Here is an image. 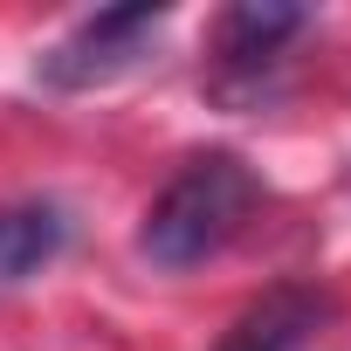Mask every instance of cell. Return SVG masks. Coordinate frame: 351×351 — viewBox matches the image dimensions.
Masks as SVG:
<instances>
[{
	"label": "cell",
	"instance_id": "obj_1",
	"mask_svg": "<svg viewBox=\"0 0 351 351\" xmlns=\"http://www.w3.org/2000/svg\"><path fill=\"white\" fill-rule=\"evenodd\" d=\"M269 207V186L262 172L241 158V152H193L172 180L158 186V200L145 207L138 221V255L165 276H186V269H207L221 262L248 228L255 214Z\"/></svg>",
	"mask_w": 351,
	"mask_h": 351
},
{
	"label": "cell",
	"instance_id": "obj_2",
	"mask_svg": "<svg viewBox=\"0 0 351 351\" xmlns=\"http://www.w3.org/2000/svg\"><path fill=\"white\" fill-rule=\"evenodd\" d=\"M317 28L303 8H276V0H241L214 21V62H207V97L228 110H255L276 97L289 49Z\"/></svg>",
	"mask_w": 351,
	"mask_h": 351
},
{
	"label": "cell",
	"instance_id": "obj_3",
	"mask_svg": "<svg viewBox=\"0 0 351 351\" xmlns=\"http://www.w3.org/2000/svg\"><path fill=\"white\" fill-rule=\"evenodd\" d=\"M165 21H172V14L152 8V0H138V8H97V14H83V21L35 62V83H42V90H62V97L104 90V83L131 76V69L158 49Z\"/></svg>",
	"mask_w": 351,
	"mask_h": 351
},
{
	"label": "cell",
	"instance_id": "obj_4",
	"mask_svg": "<svg viewBox=\"0 0 351 351\" xmlns=\"http://www.w3.org/2000/svg\"><path fill=\"white\" fill-rule=\"evenodd\" d=\"M330 310H337V303H330L317 282H276V289H262V296L221 330L214 351H310V344L324 337Z\"/></svg>",
	"mask_w": 351,
	"mask_h": 351
},
{
	"label": "cell",
	"instance_id": "obj_5",
	"mask_svg": "<svg viewBox=\"0 0 351 351\" xmlns=\"http://www.w3.org/2000/svg\"><path fill=\"white\" fill-rule=\"evenodd\" d=\"M76 221L62 200H8L0 207V289H21L62 262Z\"/></svg>",
	"mask_w": 351,
	"mask_h": 351
}]
</instances>
